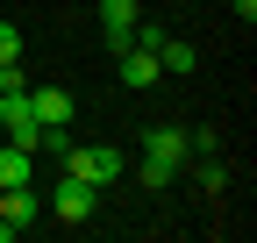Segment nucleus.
<instances>
[{
  "label": "nucleus",
  "mask_w": 257,
  "mask_h": 243,
  "mask_svg": "<svg viewBox=\"0 0 257 243\" xmlns=\"http://www.w3.org/2000/svg\"><path fill=\"white\" fill-rule=\"evenodd\" d=\"M72 179H86V186H114V179L128 172V158L114 143H64V158H57Z\"/></svg>",
  "instance_id": "1"
},
{
  "label": "nucleus",
  "mask_w": 257,
  "mask_h": 243,
  "mask_svg": "<svg viewBox=\"0 0 257 243\" xmlns=\"http://www.w3.org/2000/svg\"><path fill=\"white\" fill-rule=\"evenodd\" d=\"M50 215H57V222H93V215H100V186H86V179L64 172L57 193H50Z\"/></svg>",
  "instance_id": "2"
},
{
  "label": "nucleus",
  "mask_w": 257,
  "mask_h": 243,
  "mask_svg": "<svg viewBox=\"0 0 257 243\" xmlns=\"http://www.w3.org/2000/svg\"><path fill=\"white\" fill-rule=\"evenodd\" d=\"M143 165H165V172L179 179V165H186V129H172V122H157V129L143 136Z\"/></svg>",
  "instance_id": "3"
},
{
  "label": "nucleus",
  "mask_w": 257,
  "mask_h": 243,
  "mask_svg": "<svg viewBox=\"0 0 257 243\" xmlns=\"http://www.w3.org/2000/svg\"><path fill=\"white\" fill-rule=\"evenodd\" d=\"M157 79H165V65H157V50L128 43V50H121V86H128V93H143V86H157Z\"/></svg>",
  "instance_id": "4"
},
{
  "label": "nucleus",
  "mask_w": 257,
  "mask_h": 243,
  "mask_svg": "<svg viewBox=\"0 0 257 243\" xmlns=\"http://www.w3.org/2000/svg\"><path fill=\"white\" fill-rule=\"evenodd\" d=\"M136 0H100V29H107V50H128V36H136Z\"/></svg>",
  "instance_id": "5"
},
{
  "label": "nucleus",
  "mask_w": 257,
  "mask_h": 243,
  "mask_svg": "<svg viewBox=\"0 0 257 243\" xmlns=\"http://www.w3.org/2000/svg\"><path fill=\"white\" fill-rule=\"evenodd\" d=\"M29 107H36V122H43V129L72 122V93H64V86H29Z\"/></svg>",
  "instance_id": "6"
},
{
  "label": "nucleus",
  "mask_w": 257,
  "mask_h": 243,
  "mask_svg": "<svg viewBox=\"0 0 257 243\" xmlns=\"http://www.w3.org/2000/svg\"><path fill=\"white\" fill-rule=\"evenodd\" d=\"M29 172H36V150H22V143L0 150V186H29Z\"/></svg>",
  "instance_id": "7"
},
{
  "label": "nucleus",
  "mask_w": 257,
  "mask_h": 243,
  "mask_svg": "<svg viewBox=\"0 0 257 243\" xmlns=\"http://www.w3.org/2000/svg\"><path fill=\"white\" fill-rule=\"evenodd\" d=\"M157 65H165V72H193V65H200V50H193V43H179V36H165V43H157Z\"/></svg>",
  "instance_id": "8"
},
{
  "label": "nucleus",
  "mask_w": 257,
  "mask_h": 243,
  "mask_svg": "<svg viewBox=\"0 0 257 243\" xmlns=\"http://www.w3.org/2000/svg\"><path fill=\"white\" fill-rule=\"evenodd\" d=\"M0 65H22V29L0 22Z\"/></svg>",
  "instance_id": "9"
},
{
  "label": "nucleus",
  "mask_w": 257,
  "mask_h": 243,
  "mask_svg": "<svg viewBox=\"0 0 257 243\" xmlns=\"http://www.w3.org/2000/svg\"><path fill=\"white\" fill-rule=\"evenodd\" d=\"M236 15H243V22H257V0H236Z\"/></svg>",
  "instance_id": "10"
}]
</instances>
